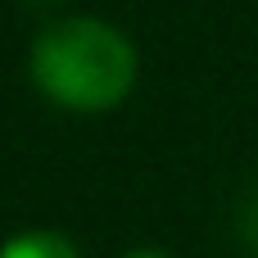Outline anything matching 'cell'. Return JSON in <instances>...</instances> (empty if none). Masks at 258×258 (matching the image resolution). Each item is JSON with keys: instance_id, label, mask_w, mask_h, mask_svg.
<instances>
[{"instance_id": "cell-4", "label": "cell", "mask_w": 258, "mask_h": 258, "mask_svg": "<svg viewBox=\"0 0 258 258\" xmlns=\"http://www.w3.org/2000/svg\"><path fill=\"white\" fill-rule=\"evenodd\" d=\"M127 258H172V254H163V249H132Z\"/></svg>"}, {"instance_id": "cell-2", "label": "cell", "mask_w": 258, "mask_h": 258, "mask_svg": "<svg viewBox=\"0 0 258 258\" xmlns=\"http://www.w3.org/2000/svg\"><path fill=\"white\" fill-rule=\"evenodd\" d=\"M0 258H82L77 245L59 231H23L14 240H5Z\"/></svg>"}, {"instance_id": "cell-3", "label": "cell", "mask_w": 258, "mask_h": 258, "mask_svg": "<svg viewBox=\"0 0 258 258\" xmlns=\"http://www.w3.org/2000/svg\"><path fill=\"white\" fill-rule=\"evenodd\" d=\"M240 240H245V245L258 254V190L245 200V204H240Z\"/></svg>"}, {"instance_id": "cell-1", "label": "cell", "mask_w": 258, "mask_h": 258, "mask_svg": "<svg viewBox=\"0 0 258 258\" xmlns=\"http://www.w3.org/2000/svg\"><path fill=\"white\" fill-rule=\"evenodd\" d=\"M27 73L50 104L68 113H104L132 95L141 54L113 23L73 14L32 41Z\"/></svg>"}]
</instances>
